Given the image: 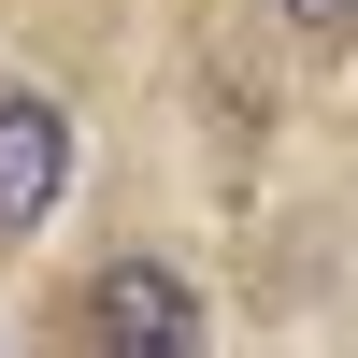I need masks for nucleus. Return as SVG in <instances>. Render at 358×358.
Here are the masks:
<instances>
[{"mask_svg": "<svg viewBox=\"0 0 358 358\" xmlns=\"http://www.w3.org/2000/svg\"><path fill=\"white\" fill-rule=\"evenodd\" d=\"M287 15H301V29H344V15H358V0H287Z\"/></svg>", "mask_w": 358, "mask_h": 358, "instance_id": "nucleus-3", "label": "nucleus"}, {"mask_svg": "<svg viewBox=\"0 0 358 358\" xmlns=\"http://www.w3.org/2000/svg\"><path fill=\"white\" fill-rule=\"evenodd\" d=\"M57 187H72V115L29 101V86H0V229H43Z\"/></svg>", "mask_w": 358, "mask_h": 358, "instance_id": "nucleus-2", "label": "nucleus"}, {"mask_svg": "<svg viewBox=\"0 0 358 358\" xmlns=\"http://www.w3.org/2000/svg\"><path fill=\"white\" fill-rule=\"evenodd\" d=\"M86 344H115V358H201V287L158 273V258H115L86 287Z\"/></svg>", "mask_w": 358, "mask_h": 358, "instance_id": "nucleus-1", "label": "nucleus"}]
</instances>
